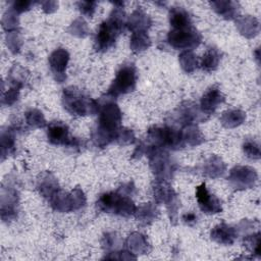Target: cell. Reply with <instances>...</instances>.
I'll return each mask as SVG.
<instances>
[{
    "mask_svg": "<svg viewBox=\"0 0 261 261\" xmlns=\"http://www.w3.org/2000/svg\"><path fill=\"white\" fill-rule=\"evenodd\" d=\"M124 25V12L121 7L113 9L110 17L101 22L95 38V49L100 52L107 51L111 48L117 36L120 34Z\"/></svg>",
    "mask_w": 261,
    "mask_h": 261,
    "instance_id": "obj_1",
    "label": "cell"
},
{
    "mask_svg": "<svg viewBox=\"0 0 261 261\" xmlns=\"http://www.w3.org/2000/svg\"><path fill=\"white\" fill-rule=\"evenodd\" d=\"M62 103L64 108L72 115L94 114L100 108L95 100L85 96L79 89L73 87L64 89Z\"/></svg>",
    "mask_w": 261,
    "mask_h": 261,
    "instance_id": "obj_2",
    "label": "cell"
},
{
    "mask_svg": "<svg viewBox=\"0 0 261 261\" xmlns=\"http://www.w3.org/2000/svg\"><path fill=\"white\" fill-rule=\"evenodd\" d=\"M97 207L104 212L114 213L121 216H129L136 213L134 202L120 192L103 194L97 201Z\"/></svg>",
    "mask_w": 261,
    "mask_h": 261,
    "instance_id": "obj_3",
    "label": "cell"
},
{
    "mask_svg": "<svg viewBox=\"0 0 261 261\" xmlns=\"http://www.w3.org/2000/svg\"><path fill=\"white\" fill-rule=\"evenodd\" d=\"M137 72L133 64L123 65L116 73V76L108 89L107 95L116 98L119 95L133 92L136 88Z\"/></svg>",
    "mask_w": 261,
    "mask_h": 261,
    "instance_id": "obj_4",
    "label": "cell"
},
{
    "mask_svg": "<svg viewBox=\"0 0 261 261\" xmlns=\"http://www.w3.org/2000/svg\"><path fill=\"white\" fill-rule=\"evenodd\" d=\"M148 138L157 148L178 149L184 146V140L180 130L169 126L153 127L148 132Z\"/></svg>",
    "mask_w": 261,
    "mask_h": 261,
    "instance_id": "obj_5",
    "label": "cell"
},
{
    "mask_svg": "<svg viewBox=\"0 0 261 261\" xmlns=\"http://www.w3.org/2000/svg\"><path fill=\"white\" fill-rule=\"evenodd\" d=\"M167 41L175 49L191 51L201 43V35L192 25L182 29H172L167 36Z\"/></svg>",
    "mask_w": 261,
    "mask_h": 261,
    "instance_id": "obj_6",
    "label": "cell"
},
{
    "mask_svg": "<svg viewBox=\"0 0 261 261\" xmlns=\"http://www.w3.org/2000/svg\"><path fill=\"white\" fill-rule=\"evenodd\" d=\"M48 140L54 145H64V146H77V141L75 139L69 138L68 127L61 121L51 122L48 126L47 132Z\"/></svg>",
    "mask_w": 261,
    "mask_h": 261,
    "instance_id": "obj_7",
    "label": "cell"
},
{
    "mask_svg": "<svg viewBox=\"0 0 261 261\" xmlns=\"http://www.w3.org/2000/svg\"><path fill=\"white\" fill-rule=\"evenodd\" d=\"M257 178L255 170L247 166H237L230 170L229 181L236 189H247L254 185Z\"/></svg>",
    "mask_w": 261,
    "mask_h": 261,
    "instance_id": "obj_8",
    "label": "cell"
},
{
    "mask_svg": "<svg viewBox=\"0 0 261 261\" xmlns=\"http://www.w3.org/2000/svg\"><path fill=\"white\" fill-rule=\"evenodd\" d=\"M196 197L199 207L203 212L207 214H215L221 211L220 201L208 192L205 184H202L197 188Z\"/></svg>",
    "mask_w": 261,
    "mask_h": 261,
    "instance_id": "obj_9",
    "label": "cell"
},
{
    "mask_svg": "<svg viewBox=\"0 0 261 261\" xmlns=\"http://www.w3.org/2000/svg\"><path fill=\"white\" fill-rule=\"evenodd\" d=\"M69 60L68 52L63 48H58L53 51L49 57L50 68L54 74L55 80L58 83H62L65 80V69Z\"/></svg>",
    "mask_w": 261,
    "mask_h": 261,
    "instance_id": "obj_10",
    "label": "cell"
},
{
    "mask_svg": "<svg viewBox=\"0 0 261 261\" xmlns=\"http://www.w3.org/2000/svg\"><path fill=\"white\" fill-rule=\"evenodd\" d=\"M154 195L158 202H163L166 204L168 211L173 214L172 219L176 215V210L178 208V201L174 191L169 187L164 185L163 182L159 184L154 188Z\"/></svg>",
    "mask_w": 261,
    "mask_h": 261,
    "instance_id": "obj_11",
    "label": "cell"
},
{
    "mask_svg": "<svg viewBox=\"0 0 261 261\" xmlns=\"http://www.w3.org/2000/svg\"><path fill=\"white\" fill-rule=\"evenodd\" d=\"M224 101V96L216 87L209 88L201 98V110L209 115L216 110L219 104Z\"/></svg>",
    "mask_w": 261,
    "mask_h": 261,
    "instance_id": "obj_12",
    "label": "cell"
},
{
    "mask_svg": "<svg viewBox=\"0 0 261 261\" xmlns=\"http://www.w3.org/2000/svg\"><path fill=\"white\" fill-rule=\"evenodd\" d=\"M237 238V232L231 226L221 223L215 226L211 231V239L219 244L230 245L234 242Z\"/></svg>",
    "mask_w": 261,
    "mask_h": 261,
    "instance_id": "obj_13",
    "label": "cell"
},
{
    "mask_svg": "<svg viewBox=\"0 0 261 261\" xmlns=\"http://www.w3.org/2000/svg\"><path fill=\"white\" fill-rule=\"evenodd\" d=\"M125 25L133 33L141 32V31H146L151 25V20H150V17L146 13H144L141 9H137L132 13Z\"/></svg>",
    "mask_w": 261,
    "mask_h": 261,
    "instance_id": "obj_14",
    "label": "cell"
},
{
    "mask_svg": "<svg viewBox=\"0 0 261 261\" xmlns=\"http://www.w3.org/2000/svg\"><path fill=\"white\" fill-rule=\"evenodd\" d=\"M169 22L172 29H182L192 25L190 14L182 7H173L169 12Z\"/></svg>",
    "mask_w": 261,
    "mask_h": 261,
    "instance_id": "obj_15",
    "label": "cell"
},
{
    "mask_svg": "<svg viewBox=\"0 0 261 261\" xmlns=\"http://www.w3.org/2000/svg\"><path fill=\"white\" fill-rule=\"evenodd\" d=\"M212 7L214 10L226 19H231L236 17L239 12L238 3L231 1H214L211 2Z\"/></svg>",
    "mask_w": 261,
    "mask_h": 261,
    "instance_id": "obj_16",
    "label": "cell"
},
{
    "mask_svg": "<svg viewBox=\"0 0 261 261\" xmlns=\"http://www.w3.org/2000/svg\"><path fill=\"white\" fill-rule=\"evenodd\" d=\"M220 61V52L216 48H209L203 55L201 60V67L206 71L215 70Z\"/></svg>",
    "mask_w": 261,
    "mask_h": 261,
    "instance_id": "obj_17",
    "label": "cell"
},
{
    "mask_svg": "<svg viewBox=\"0 0 261 261\" xmlns=\"http://www.w3.org/2000/svg\"><path fill=\"white\" fill-rule=\"evenodd\" d=\"M246 118V115L241 110H228L223 112L221 122L225 127H234L240 125Z\"/></svg>",
    "mask_w": 261,
    "mask_h": 261,
    "instance_id": "obj_18",
    "label": "cell"
},
{
    "mask_svg": "<svg viewBox=\"0 0 261 261\" xmlns=\"http://www.w3.org/2000/svg\"><path fill=\"white\" fill-rule=\"evenodd\" d=\"M180 132H181L184 142H187L188 144H190L192 146L199 145L204 141L202 134L195 125L187 124L186 127L182 128Z\"/></svg>",
    "mask_w": 261,
    "mask_h": 261,
    "instance_id": "obj_19",
    "label": "cell"
},
{
    "mask_svg": "<svg viewBox=\"0 0 261 261\" xmlns=\"http://www.w3.org/2000/svg\"><path fill=\"white\" fill-rule=\"evenodd\" d=\"M150 46V39L146 31L133 33L130 39V48L134 52H141Z\"/></svg>",
    "mask_w": 261,
    "mask_h": 261,
    "instance_id": "obj_20",
    "label": "cell"
},
{
    "mask_svg": "<svg viewBox=\"0 0 261 261\" xmlns=\"http://www.w3.org/2000/svg\"><path fill=\"white\" fill-rule=\"evenodd\" d=\"M38 188L44 197L50 199L58 191V184L54 177L50 174H46V176L39 181Z\"/></svg>",
    "mask_w": 261,
    "mask_h": 261,
    "instance_id": "obj_21",
    "label": "cell"
},
{
    "mask_svg": "<svg viewBox=\"0 0 261 261\" xmlns=\"http://www.w3.org/2000/svg\"><path fill=\"white\" fill-rule=\"evenodd\" d=\"M179 63L186 72H193L198 65L197 56L192 51H185L179 55Z\"/></svg>",
    "mask_w": 261,
    "mask_h": 261,
    "instance_id": "obj_22",
    "label": "cell"
},
{
    "mask_svg": "<svg viewBox=\"0 0 261 261\" xmlns=\"http://www.w3.org/2000/svg\"><path fill=\"white\" fill-rule=\"evenodd\" d=\"M224 169H225V166L221 162V160L218 157H213L210 159V161L206 166V173L210 177H218L222 175V173L224 172Z\"/></svg>",
    "mask_w": 261,
    "mask_h": 261,
    "instance_id": "obj_23",
    "label": "cell"
},
{
    "mask_svg": "<svg viewBox=\"0 0 261 261\" xmlns=\"http://www.w3.org/2000/svg\"><path fill=\"white\" fill-rule=\"evenodd\" d=\"M25 119L30 125L35 126V127H43L46 124V121L44 119L42 112H40L39 110H36V109L30 110L29 112H27Z\"/></svg>",
    "mask_w": 261,
    "mask_h": 261,
    "instance_id": "obj_24",
    "label": "cell"
},
{
    "mask_svg": "<svg viewBox=\"0 0 261 261\" xmlns=\"http://www.w3.org/2000/svg\"><path fill=\"white\" fill-rule=\"evenodd\" d=\"M14 149V137L10 130L7 133H2L1 135V152L2 156L8 155Z\"/></svg>",
    "mask_w": 261,
    "mask_h": 261,
    "instance_id": "obj_25",
    "label": "cell"
},
{
    "mask_svg": "<svg viewBox=\"0 0 261 261\" xmlns=\"http://www.w3.org/2000/svg\"><path fill=\"white\" fill-rule=\"evenodd\" d=\"M116 141L120 145H126V144H132L135 141V136L134 133L130 129L126 128H119L116 137Z\"/></svg>",
    "mask_w": 261,
    "mask_h": 261,
    "instance_id": "obj_26",
    "label": "cell"
},
{
    "mask_svg": "<svg viewBox=\"0 0 261 261\" xmlns=\"http://www.w3.org/2000/svg\"><path fill=\"white\" fill-rule=\"evenodd\" d=\"M21 88V86H18V85H13L3 96V99H2V102L6 105H11L13 104L16 99H17V96H18V92H19V89Z\"/></svg>",
    "mask_w": 261,
    "mask_h": 261,
    "instance_id": "obj_27",
    "label": "cell"
},
{
    "mask_svg": "<svg viewBox=\"0 0 261 261\" xmlns=\"http://www.w3.org/2000/svg\"><path fill=\"white\" fill-rule=\"evenodd\" d=\"M244 152L247 157L252 159H258L260 157V150L256 143L248 141L244 144Z\"/></svg>",
    "mask_w": 261,
    "mask_h": 261,
    "instance_id": "obj_28",
    "label": "cell"
},
{
    "mask_svg": "<svg viewBox=\"0 0 261 261\" xmlns=\"http://www.w3.org/2000/svg\"><path fill=\"white\" fill-rule=\"evenodd\" d=\"M70 200H71L72 210H75V209H79L82 206H84L86 198H85L84 193H83L82 190L75 189L74 191H72V193L70 195Z\"/></svg>",
    "mask_w": 261,
    "mask_h": 261,
    "instance_id": "obj_29",
    "label": "cell"
},
{
    "mask_svg": "<svg viewBox=\"0 0 261 261\" xmlns=\"http://www.w3.org/2000/svg\"><path fill=\"white\" fill-rule=\"evenodd\" d=\"M18 24V20H17V17H16V12L11 9L9 11H7L4 15V18H3V27L8 30H11V29H15Z\"/></svg>",
    "mask_w": 261,
    "mask_h": 261,
    "instance_id": "obj_30",
    "label": "cell"
},
{
    "mask_svg": "<svg viewBox=\"0 0 261 261\" xmlns=\"http://www.w3.org/2000/svg\"><path fill=\"white\" fill-rule=\"evenodd\" d=\"M77 6L80 11L88 17H92L96 10V2L92 1H81L77 3Z\"/></svg>",
    "mask_w": 261,
    "mask_h": 261,
    "instance_id": "obj_31",
    "label": "cell"
},
{
    "mask_svg": "<svg viewBox=\"0 0 261 261\" xmlns=\"http://www.w3.org/2000/svg\"><path fill=\"white\" fill-rule=\"evenodd\" d=\"M32 5V2L31 1H15L13 2L12 4V9L16 12V13H20V12H23V11H27L30 9Z\"/></svg>",
    "mask_w": 261,
    "mask_h": 261,
    "instance_id": "obj_32",
    "label": "cell"
},
{
    "mask_svg": "<svg viewBox=\"0 0 261 261\" xmlns=\"http://www.w3.org/2000/svg\"><path fill=\"white\" fill-rule=\"evenodd\" d=\"M182 220L188 225H193L197 221V216L194 213H188L182 216Z\"/></svg>",
    "mask_w": 261,
    "mask_h": 261,
    "instance_id": "obj_33",
    "label": "cell"
}]
</instances>
